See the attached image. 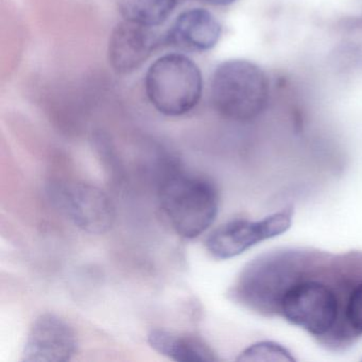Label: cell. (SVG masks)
Wrapping results in <instances>:
<instances>
[{
  "instance_id": "cell-8",
  "label": "cell",
  "mask_w": 362,
  "mask_h": 362,
  "mask_svg": "<svg viewBox=\"0 0 362 362\" xmlns=\"http://www.w3.org/2000/svg\"><path fill=\"white\" fill-rule=\"evenodd\" d=\"M158 45V39L151 27L124 20L114 28L110 37V64L117 73H132L146 62Z\"/></svg>"
},
{
  "instance_id": "cell-12",
  "label": "cell",
  "mask_w": 362,
  "mask_h": 362,
  "mask_svg": "<svg viewBox=\"0 0 362 362\" xmlns=\"http://www.w3.org/2000/svg\"><path fill=\"white\" fill-rule=\"evenodd\" d=\"M238 361H294L292 354L279 343L262 341L247 347Z\"/></svg>"
},
{
  "instance_id": "cell-5",
  "label": "cell",
  "mask_w": 362,
  "mask_h": 362,
  "mask_svg": "<svg viewBox=\"0 0 362 362\" xmlns=\"http://www.w3.org/2000/svg\"><path fill=\"white\" fill-rule=\"evenodd\" d=\"M52 200L61 213L88 234L109 232L115 223L111 199L96 186L83 182H66L52 186Z\"/></svg>"
},
{
  "instance_id": "cell-2",
  "label": "cell",
  "mask_w": 362,
  "mask_h": 362,
  "mask_svg": "<svg viewBox=\"0 0 362 362\" xmlns=\"http://www.w3.org/2000/svg\"><path fill=\"white\" fill-rule=\"evenodd\" d=\"M163 211L175 232L184 238L200 236L214 223L219 211V194L204 177L167 171L160 184Z\"/></svg>"
},
{
  "instance_id": "cell-10",
  "label": "cell",
  "mask_w": 362,
  "mask_h": 362,
  "mask_svg": "<svg viewBox=\"0 0 362 362\" xmlns=\"http://www.w3.org/2000/svg\"><path fill=\"white\" fill-rule=\"evenodd\" d=\"M154 351L175 361L213 362L218 358L213 349L201 339L164 329H154L148 336Z\"/></svg>"
},
{
  "instance_id": "cell-9",
  "label": "cell",
  "mask_w": 362,
  "mask_h": 362,
  "mask_svg": "<svg viewBox=\"0 0 362 362\" xmlns=\"http://www.w3.org/2000/svg\"><path fill=\"white\" fill-rule=\"evenodd\" d=\"M221 33V25L211 12L190 9L177 16L165 41L189 52H206L217 45Z\"/></svg>"
},
{
  "instance_id": "cell-6",
  "label": "cell",
  "mask_w": 362,
  "mask_h": 362,
  "mask_svg": "<svg viewBox=\"0 0 362 362\" xmlns=\"http://www.w3.org/2000/svg\"><path fill=\"white\" fill-rule=\"evenodd\" d=\"M293 209H287L251 221L236 219L216 228L206 239V249L217 259H230L254 245L281 236L291 228Z\"/></svg>"
},
{
  "instance_id": "cell-13",
  "label": "cell",
  "mask_w": 362,
  "mask_h": 362,
  "mask_svg": "<svg viewBox=\"0 0 362 362\" xmlns=\"http://www.w3.org/2000/svg\"><path fill=\"white\" fill-rule=\"evenodd\" d=\"M345 326L351 345L362 338V276L349 294L345 311Z\"/></svg>"
},
{
  "instance_id": "cell-11",
  "label": "cell",
  "mask_w": 362,
  "mask_h": 362,
  "mask_svg": "<svg viewBox=\"0 0 362 362\" xmlns=\"http://www.w3.org/2000/svg\"><path fill=\"white\" fill-rule=\"evenodd\" d=\"M117 5L124 20L152 28L169 18L177 0H117Z\"/></svg>"
},
{
  "instance_id": "cell-4",
  "label": "cell",
  "mask_w": 362,
  "mask_h": 362,
  "mask_svg": "<svg viewBox=\"0 0 362 362\" xmlns=\"http://www.w3.org/2000/svg\"><path fill=\"white\" fill-rule=\"evenodd\" d=\"M146 94L151 105L167 116H181L197 107L202 95L200 69L183 54H167L148 69Z\"/></svg>"
},
{
  "instance_id": "cell-3",
  "label": "cell",
  "mask_w": 362,
  "mask_h": 362,
  "mask_svg": "<svg viewBox=\"0 0 362 362\" xmlns=\"http://www.w3.org/2000/svg\"><path fill=\"white\" fill-rule=\"evenodd\" d=\"M211 96L220 115L234 122H249L268 105V77L250 61H226L214 73Z\"/></svg>"
},
{
  "instance_id": "cell-14",
  "label": "cell",
  "mask_w": 362,
  "mask_h": 362,
  "mask_svg": "<svg viewBox=\"0 0 362 362\" xmlns=\"http://www.w3.org/2000/svg\"><path fill=\"white\" fill-rule=\"evenodd\" d=\"M203 3L207 5L216 6V7H224V6L232 5L237 0H202Z\"/></svg>"
},
{
  "instance_id": "cell-1",
  "label": "cell",
  "mask_w": 362,
  "mask_h": 362,
  "mask_svg": "<svg viewBox=\"0 0 362 362\" xmlns=\"http://www.w3.org/2000/svg\"><path fill=\"white\" fill-rule=\"evenodd\" d=\"M362 276V254L283 249L258 256L241 271L232 300L264 315H277L334 349L351 346L345 311Z\"/></svg>"
},
{
  "instance_id": "cell-7",
  "label": "cell",
  "mask_w": 362,
  "mask_h": 362,
  "mask_svg": "<svg viewBox=\"0 0 362 362\" xmlns=\"http://www.w3.org/2000/svg\"><path fill=\"white\" fill-rule=\"evenodd\" d=\"M74 328L52 313L40 315L27 334L22 351L24 362H65L77 351Z\"/></svg>"
}]
</instances>
